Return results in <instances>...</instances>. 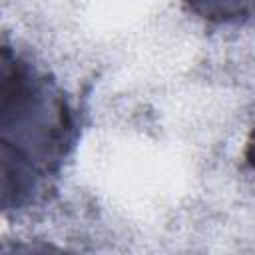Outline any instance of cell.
<instances>
[{
  "instance_id": "obj_2",
  "label": "cell",
  "mask_w": 255,
  "mask_h": 255,
  "mask_svg": "<svg viewBox=\"0 0 255 255\" xmlns=\"http://www.w3.org/2000/svg\"><path fill=\"white\" fill-rule=\"evenodd\" d=\"M185 8L205 24L235 26L255 18V0H183Z\"/></svg>"
},
{
  "instance_id": "obj_1",
  "label": "cell",
  "mask_w": 255,
  "mask_h": 255,
  "mask_svg": "<svg viewBox=\"0 0 255 255\" xmlns=\"http://www.w3.org/2000/svg\"><path fill=\"white\" fill-rule=\"evenodd\" d=\"M78 135V116L66 90L50 72L4 42L0 64V191L6 215L50 201Z\"/></svg>"
},
{
  "instance_id": "obj_3",
  "label": "cell",
  "mask_w": 255,
  "mask_h": 255,
  "mask_svg": "<svg viewBox=\"0 0 255 255\" xmlns=\"http://www.w3.org/2000/svg\"><path fill=\"white\" fill-rule=\"evenodd\" d=\"M243 157H245L247 167H249V169L253 171V175H255V126H253V129L249 131V137H247V143H245Z\"/></svg>"
}]
</instances>
